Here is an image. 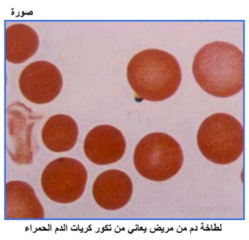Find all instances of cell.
Segmentation results:
<instances>
[{
	"mask_svg": "<svg viewBox=\"0 0 249 240\" xmlns=\"http://www.w3.org/2000/svg\"><path fill=\"white\" fill-rule=\"evenodd\" d=\"M192 71L197 84L209 95L232 96L244 87L243 52L232 44L223 41L208 44L195 56Z\"/></svg>",
	"mask_w": 249,
	"mask_h": 240,
	"instance_id": "cell-1",
	"label": "cell"
},
{
	"mask_svg": "<svg viewBox=\"0 0 249 240\" xmlns=\"http://www.w3.org/2000/svg\"><path fill=\"white\" fill-rule=\"evenodd\" d=\"M197 144L202 154L209 160L219 165H228L237 160L243 153V127L230 114H213L199 127Z\"/></svg>",
	"mask_w": 249,
	"mask_h": 240,
	"instance_id": "cell-3",
	"label": "cell"
},
{
	"mask_svg": "<svg viewBox=\"0 0 249 240\" xmlns=\"http://www.w3.org/2000/svg\"><path fill=\"white\" fill-rule=\"evenodd\" d=\"M126 143L122 132L114 127H95L86 137L84 151L89 160L98 165H109L124 156Z\"/></svg>",
	"mask_w": 249,
	"mask_h": 240,
	"instance_id": "cell-7",
	"label": "cell"
},
{
	"mask_svg": "<svg viewBox=\"0 0 249 240\" xmlns=\"http://www.w3.org/2000/svg\"><path fill=\"white\" fill-rule=\"evenodd\" d=\"M92 193L95 202L103 209H122L131 198L132 182L122 171L108 170L101 174L95 180Z\"/></svg>",
	"mask_w": 249,
	"mask_h": 240,
	"instance_id": "cell-8",
	"label": "cell"
},
{
	"mask_svg": "<svg viewBox=\"0 0 249 240\" xmlns=\"http://www.w3.org/2000/svg\"><path fill=\"white\" fill-rule=\"evenodd\" d=\"M87 179V170L80 161L62 158L52 161L44 169L41 186L51 200L68 204L81 197Z\"/></svg>",
	"mask_w": 249,
	"mask_h": 240,
	"instance_id": "cell-5",
	"label": "cell"
},
{
	"mask_svg": "<svg viewBox=\"0 0 249 240\" xmlns=\"http://www.w3.org/2000/svg\"><path fill=\"white\" fill-rule=\"evenodd\" d=\"M19 87L27 100L37 104L53 101L63 87L60 71L53 64L38 61L27 65L19 78Z\"/></svg>",
	"mask_w": 249,
	"mask_h": 240,
	"instance_id": "cell-6",
	"label": "cell"
},
{
	"mask_svg": "<svg viewBox=\"0 0 249 240\" xmlns=\"http://www.w3.org/2000/svg\"><path fill=\"white\" fill-rule=\"evenodd\" d=\"M135 168L143 177L164 182L178 174L183 165L181 146L163 133L148 134L138 144L134 152Z\"/></svg>",
	"mask_w": 249,
	"mask_h": 240,
	"instance_id": "cell-4",
	"label": "cell"
},
{
	"mask_svg": "<svg viewBox=\"0 0 249 240\" xmlns=\"http://www.w3.org/2000/svg\"><path fill=\"white\" fill-rule=\"evenodd\" d=\"M78 128L75 120L65 114L54 115L42 129V139L51 151L61 153L71 150L75 145Z\"/></svg>",
	"mask_w": 249,
	"mask_h": 240,
	"instance_id": "cell-9",
	"label": "cell"
},
{
	"mask_svg": "<svg viewBox=\"0 0 249 240\" xmlns=\"http://www.w3.org/2000/svg\"><path fill=\"white\" fill-rule=\"evenodd\" d=\"M127 77L140 99L162 101L173 96L178 89L181 70L178 61L171 54L159 49H147L130 61Z\"/></svg>",
	"mask_w": 249,
	"mask_h": 240,
	"instance_id": "cell-2",
	"label": "cell"
},
{
	"mask_svg": "<svg viewBox=\"0 0 249 240\" xmlns=\"http://www.w3.org/2000/svg\"><path fill=\"white\" fill-rule=\"evenodd\" d=\"M5 55L7 61L21 64L35 55L39 46L38 36L31 27L14 24L6 30Z\"/></svg>",
	"mask_w": 249,
	"mask_h": 240,
	"instance_id": "cell-10",
	"label": "cell"
},
{
	"mask_svg": "<svg viewBox=\"0 0 249 240\" xmlns=\"http://www.w3.org/2000/svg\"><path fill=\"white\" fill-rule=\"evenodd\" d=\"M6 213L12 218H42L43 209L33 188L26 183L6 185Z\"/></svg>",
	"mask_w": 249,
	"mask_h": 240,
	"instance_id": "cell-11",
	"label": "cell"
}]
</instances>
